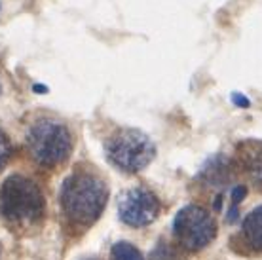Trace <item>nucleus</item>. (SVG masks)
Listing matches in <instances>:
<instances>
[{"label": "nucleus", "mask_w": 262, "mask_h": 260, "mask_svg": "<svg viewBox=\"0 0 262 260\" xmlns=\"http://www.w3.org/2000/svg\"><path fill=\"white\" fill-rule=\"evenodd\" d=\"M108 200L105 179L90 167H76L63 181L59 202L63 215L72 226L88 228L97 222Z\"/></svg>", "instance_id": "1"}, {"label": "nucleus", "mask_w": 262, "mask_h": 260, "mask_svg": "<svg viewBox=\"0 0 262 260\" xmlns=\"http://www.w3.org/2000/svg\"><path fill=\"white\" fill-rule=\"evenodd\" d=\"M46 203L38 184L29 177L12 175L0 186V216L12 228L29 230L44 221Z\"/></svg>", "instance_id": "2"}, {"label": "nucleus", "mask_w": 262, "mask_h": 260, "mask_svg": "<svg viewBox=\"0 0 262 260\" xmlns=\"http://www.w3.org/2000/svg\"><path fill=\"white\" fill-rule=\"evenodd\" d=\"M27 148L38 165L52 169L69 160L72 135L69 127L57 120H38L27 133Z\"/></svg>", "instance_id": "3"}, {"label": "nucleus", "mask_w": 262, "mask_h": 260, "mask_svg": "<svg viewBox=\"0 0 262 260\" xmlns=\"http://www.w3.org/2000/svg\"><path fill=\"white\" fill-rule=\"evenodd\" d=\"M105 154L114 167L125 173H139L154 160L156 146L143 131L122 127L106 139Z\"/></svg>", "instance_id": "4"}, {"label": "nucleus", "mask_w": 262, "mask_h": 260, "mask_svg": "<svg viewBox=\"0 0 262 260\" xmlns=\"http://www.w3.org/2000/svg\"><path fill=\"white\" fill-rule=\"evenodd\" d=\"M173 234L181 247L188 251H200L207 247L216 235V222L200 205H186L173 221Z\"/></svg>", "instance_id": "5"}, {"label": "nucleus", "mask_w": 262, "mask_h": 260, "mask_svg": "<svg viewBox=\"0 0 262 260\" xmlns=\"http://www.w3.org/2000/svg\"><path fill=\"white\" fill-rule=\"evenodd\" d=\"M160 200L154 192L143 186H135L124 192L118 203V213L124 224L133 228L148 226L160 215Z\"/></svg>", "instance_id": "6"}, {"label": "nucleus", "mask_w": 262, "mask_h": 260, "mask_svg": "<svg viewBox=\"0 0 262 260\" xmlns=\"http://www.w3.org/2000/svg\"><path fill=\"white\" fill-rule=\"evenodd\" d=\"M243 171L262 190V141H245L237 146Z\"/></svg>", "instance_id": "7"}, {"label": "nucleus", "mask_w": 262, "mask_h": 260, "mask_svg": "<svg viewBox=\"0 0 262 260\" xmlns=\"http://www.w3.org/2000/svg\"><path fill=\"white\" fill-rule=\"evenodd\" d=\"M242 241L253 253H262V205L255 207L243 219Z\"/></svg>", "instance_id": "8"}, {"label": "nucleus", "mask_w": 262, "mask_h": 260, "mask_svg": "<svg viewBox=\"0 0 262 260\" xmlns=\"http://www.w3.org/2000/svg\"><path fill=\"white\" fill-rule=\"evenodd\" d=\"M230 169H232V165H230L228 158L215 156L213 160L207 162V165L202 169L200 177H202L207 184H224V182H228L230 179H232Z\"/></svg>", "instance_id": "9"}, {"label": "nucleus", "mask_w": 262, "mask_h": 260, "mask_svg": "<svg viewBox=\"0 0 262 260\" xmlns=\"http://www.w3.org/2000/svg\"><path fill=\"white\" fill-rule=\"evenodd\" d=\"M111 256H112V260H144L141 251H139L135 245L127 243V241H118V243H114V245H112V251H111Z\"/></svg>", "instance_id": "10"}, {"label": "nucleus", "mask_w": 262, "mask_h": 260, "mask_svg": "<svg viewBox=\"0 0 262 260\" xmlns=\"http://www.w3.org/2000/svg\"><path fill=\"white\" fill-rule=\"evenodd\" d=\"M10 158H12V143H10L6 133L0 129V169L6 167Z\"/></svg>", "instance_id": "11"}, {"label": "nucleus", "mask_w": 262, "mask_h": 260, "mask_svg": "<svg viewBox=\"0 0 262 260\" xmlns=\"http://www.w3.org/2000/svg\"><path fill=\"white\" fill-rule=\"evenodd\" d=\"M245 196H247V188L243 184H237L236 188L232 190V205H237Z\"/></svg>", "instance_id": "12"}, {"label": "nucleus", "mask_w": 262, "mask_h": 260, "mask_svg": "<svg viewBox=\"0 0 262 260\" xmlns=\"http://www.w3.org/2000/svg\"><path fill=\"white\" fill-rule=\"evenodd\" d=\"M232 101H234L236 106H243V109L251 106V101L245 95H242V93H232Z\"/></svg>", "instance_id": "13"}, {"label": "nucleus", "mask_w": 262, "mask_h": 260, "mask_svg": "<svg viewBox=\"0 0 262 260\" xmlns=\"http://www.w3.org/2000/svg\"><path fill=\"white\" fill-rule=\"evenodd\" d=\"M33 90L36 91V93H46L48 88H46V85H42V84H36V85L33 88Z\"/></svg>", "instance_id": "14"}, {"label": "nucleus", "mask_w": 262, "mask_h": 260, "mask_svg": "<svg viewBox=\"0 0 262 260\" xmlns=\"http://www.w3.org/2000/svg\"><path fill=\"white\" fill-rule=\"evenodd\" d=\"M0 91H2V88H0Z\"/></svg>", "instance_id": "15"}]
</instances>
